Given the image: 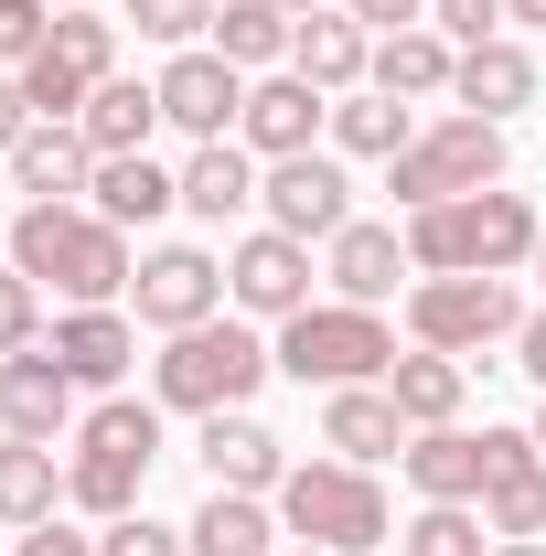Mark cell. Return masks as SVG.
Returning <instances> with one entry per match:
<instances>
[{"mask_svg":"<svg viewBox=\"0 0 546 556\" xmlns=\"http://www.w3.org/2000/svg\"><path fill=\"white\" fill-rule=\"evenodd\" d=\"M0 257L33 278V289H54L65 311H108V300L139 278L129 225H108L97 204H22V214H11V247H0Z\"/></svg>","mask_w":546,"mask_h":556,"instance_id":"obj_1","label":"cell"},{"mask_svg":"<svg viewBox=\"0 0 546 556\" xmlns=\"http://www.w3.org/2000/svg\"><path fill=\"white\" fill-rule=\"evenodd\" d=\"M536 236H546V214L525 204V193H461V204H429L408 214V257L418 278H514L525 257H536Z\"/></svg>","mask_w":546,"mask_h":556,"instance_id":"obj_2","label":"cell"},{"mask_svg":"<svg viewBox=\"0 0 546 556\" xmlns=\"http://www.w3.org/2000/svg\"><path fill=\"white\" fill-rule=\"evenodd\" d=\"M278 375V353L247 332V321H194V332H161V364H150V407H172V417H225V407H247L258 386Z\"/></svg>","mask_w":546,"mask_h":556,"instance_id":"obj_3","label":"cell"},{"mask_svg":"<svg viewBox=\"0 0 546 556\" xmlns=\"http://www.w3.org/2000/svg\"><path fill=\"white\" fill-rule=\"evenodd\" d=\"M150 460H161V407H150V396H108V407L75 417L65 503H75V514H97V525H119V514H139Z\"/></svg>","mask_w":546,"mask_h":556,"instance_id":"obj_4","label":"cell"},{"mask_svg":"<svg viewBox=\"0 0 546 556\" xmlns=\"http://www.w3.org/2000/svg\"><path fill=\"white\" fill-rule=\"evenodd\" d=\"M278 525H289V546H333V556H375L386 535H397L386 482L353 471V460H289V482H278Z\"/></svg>","mask_w":546,"mask_h":556,"instance_id":"obj_5","label":"cell"},{"mask_svg":"<svg viewBox=\"0 0 546 556\" xmlns=\"http://www.w3.org/2000/svg\"><path fill=\"white\" fill-rule=\"evenodd\" d=\"M278 375L289 386H386V364H397V332H386V311H353V300H311L300 321H278Z\"/></svg>","mask_w":546,"mask_h":556,"instance_id":"obj_6","label":"cell"},{"mask_svg":"<svg viewBox=\"0 0 546 556\" xmlns=\"http://www.w3.org/2000/svg\"><path fill=\"white\" fill-rule=\"evenodd\" d=\"M493 182H504V129L472 118V108H461V118H429V129L386 161V193H397L408 214L461 204V193H493Z\"/></svg>","mask_w":546,"mask_h":556,"instance_id":"obj_7","label":"cell"},{"mask_svg":"<svg viewBox=\"0 0 546 556\" xmlns=\"http://www.w3.org/2000/svg\"><path fill=\"white\" fill-rule=\"evenodd\" d=\"M525 332V300L514 278H408V343L429 353H482Z\"/></svg>","mask_w":546,"mask_h":556,"instance_id":"obj_8","label":"cell"},{"mask_svg":"<svg viewBox=\"0 0 546 556\" xmlns=\"http://www.w3.org/2000/svg\"><path fill=\"white\" fill-rule=\"evenodd\" d=\"M119 75V22H97V11H54V33H44V54L22 65V97H33V118H86V97Z\"/></svg>","mask_w":546,"mask_h":556,"instance_id":"obj_9","label":"cell"},{"mask_svg":"<svg viewBox=\"0 0 546 556\" xmlns=\"http://www.w3.org/2000/svg\"><path fill=\"white\" fill-rule=\"evenodd\" d=\"M258 214H269L278 236H300V247H333L343 225H353L343 150H300V161H269V182H258Z\"/></svg>","mask_w":546,"mask_h":556,"instance_id":"obj_10","label":"cell"},{"mask_svg":"<svg viewBox=\"0 0 546 556\" xmlns=\"http://www.w3.org/2000/svg\"><path fill=\"white\" fill-rule=\"evenodd\" d=\"M225 300H236L247 321H300V311H311V247L278 236V225L236 236V257H225Z\"/></svg>","mask_w":546,"mask_h":556,"instance_id":"obj_11","label":"cell"},{"mask_svg":"<svg viewBox=\"0 0 546 556\" xmlns=\"http://www.w3.org/2000/svg\"><path fill=\"white\" fill-rule=\"evenodd\" d=\"M129 300H139L150 332H194V321L225 311V257L214 247H150L139 278H129Z\"/></svg>","mask_w":546,"mask_h":556,"instance_id":"obj_12","label":"cell"},{"mask_svg":"<svg viewBox=\"0 0 546 556\" xmlns=\"http://www.w3.org/2000/svg\"><path fill=\"white\" fill-rule=\"evenodd\" d=\"M150 86H161V129H183V139H236V118H247V75L225 65L214 43L172 54Z\"/></svg>","mask_w":546,"mask_h":556,"instance_id":"obj_13","label":"cell"},{"mask_svg":"<svg viewBox=\"0 0 546 556\" xmlns=\"http://www.w3.org/2000/svg\"><path fill=\"white\" fill-rule=\"evenodd\" d=\"M75 386L65 364H54V343H22V353H0V439H75Z\"/></svg>","mask_w":546,"mask_h":556,"instance_id":"obj_14","label":"cell"},{"mask_svg":"<svg viewBox=\"0 0 546 556\" xmlns=\"http://www.w3.org/2000/svg\"><path fill=\"white\" fill-rule=\"evenodd\" d=\"M322 129H333V97L311 86V75H247V118H236V139L258 150V161H300V150H322Z\"/></svg>","mask_w":546,"mask_h":556,"instance_id":"obj_15","label":"cell"},{"mask_svg":"<svg viewBox=\"0 0 546 556\" xmlns=\"http://www.w3.org/2000/svg\"><path fill=\"white\" fill-rule=\"evenodd\" d=\"M482 525L493 535H546V450H536V428H482Z\"/></svg>","mask_w":546,"mask_h":556,"instance_id":"obj_16","label":"cell"},{"mask_svg":"<svg viewBox=\"0 0 546 556\" xmlns=\"http://www.w3.org/2000/svg\"><path fill=\"white\" fill-rule=\"evenodd\" d=\"M194 460H204V482L214 492H269L289 482V450H278V428L269 417H247V407H225V417H194Z\"/></svg>","mask_w":546,"mask_h":556,"instance_id":"obj_17","label":"cell"},{"mask_svg":"<svg viewBox=\"0 0 546 556\" xmlns=\"http://www.w3.org/2000/svg\"><path fill=\"white\" fill-rule=\"evenodd\" d=\"M408 268H418L408 236H397V225H364V214H353L333 247H322V278H333V300H353V311H386Z\"/></svg>","mask_w":546,"mask_h":556,"instance_id":"obj_18","label":"cell"},{"mask_svg":"<svg viewBox=\"0 0 546 556\" xmlns=\"http://www.w3.org/2000/svg\"><path fill=\"white\" fill-rule=\"evenodd\" d=\"M408 439H418V428L397 417V396H386V386H333V396H322V450H333V460H353V471L397 460Z\"/></svg>","mask_w":546,"mask_h":556,"instance_id":"obj_19","label":"cell"},{"mask_svg":"<svg viewBox=\"0 0 546 556\" xmlns=\"http://www.w3.org/2000/svg\"><path fill=\"white\" fill-rule=\"evenodd\" d=\"M450 75H461V43H450L439 22H408V33H375V65H364V86H375V97H408V108H429V97H450Z\"/></svg>","mask_w":546,"mask_h":556,"instance_id":"obj_20","label":"cell"},{"mask_svg":"<svg viewBox=\"0 0 546 556\" xmlns=\"http://www.w3.org/2000/svg\"><path fill=\"white\" fill-rule=\"evenodd\" d=\"M86 172H97V150L75 118H33L22 150H11V193H33V204H75L86 193Z\"/></svg>","mask_w":546,"mask_h":556,"instance_id":"obj_21","label":"cell"},{"mask_svg":"<svg viewBox=\"0 0 546 556\" xmlns=\"http://www.w3.org/2000/svg\"><path fill=\"white\" fill-rule=\"evenodd\" d=\"M258 150L247 139H194V161H183V214H204V225H236V214H258Z\"/></svg>","mask_w":546,"mask_h":556,"instance_id":"obj_22","label":"cell"},{"mask_svg":"<svg viewBox=\"0 0 546 556\" xmlns=\"http://www.w3.org/2000/svg\"><path fill=\"white\" fill-rule=\"evenodd\" d=\"M450 97H461L472 118H493V129H504L514 108H536V54H525L514 33H493V43H472V54H461V75H450Z\"/></svg>","mask_w":546,"mask_h":556,"instance_id":"obj_23","label":"cell"},{"mask_svg":"<svg viewBox=\"0 0 546 556\" xmlns=\"http://www.w3.org/2000/svg\"><path fill=\"white\" fill-rule=\"evenodd\" d=\"M364 65H375V33H364L343 0H333V11H311V22H300V43H289V75H311L322 97H353Z\"/></svg>","mask_w":546,"mask_h":556,"instance_id":"obj_24","label":"cell"},{"mask_svg":"<svg viewBox=\"0 0 546 556\" xmlns=\"http://www.w3.org/2000/svg\"><path fill=\"white\" fill-rule=\"evenodd\" d=\"M418 503H482V428H418L397 450Z\"/></svg>","mask_w":546,"mask_h":556,"instance_id":"obj_25","label":"cell"},{"mask_svg":"<svg viewBox=\"0 0 546 556\" xmlns=\"http://www.w3.org/2000/svg\"><path fill=\"white\" fill-rule=\"evenodd\" d=\"M86 204L108 214V225H161V214L183 204V172H161L150 150H119V161L86 172Z\"/></svg>","mask_w":546,"mask_h":556,"instance_id":"obj_26","label":"cell"},{"mask_svg":"<svg viewBox=\"0 0 546 556\" xmlns=\"http://www.w3.org/2000/svg\"><path fill=\"white\" fill-rule=\"evenodd\" d=\"M386 396H397V417H408V428H461V396H472V364H461V353H397V364H386Z\"/></svg>","mask_w":546,"mask_h":556,"instance_id":"obj_27","label":"cell"},{"mask_svg":"<svg viewBox=\"0 0 546 556\" xmlns=\"http://www.w3.org/2000/svg\"><path fill=\"white\" fill-rule=\"evenodd\" d=\"M54 364H65L75 386H119L139 364V332H129V311L108 300V311H65L54 321Z\"/></svg>","mask_w":546,"mask_h":556,"instance_id":"obj_28","label":"cell"},{"mask_svg":"<svg viewBox=\"0 0 546 556\" xmlns=\"http://www.w3.org/2000/svg\"><path fill=\"white\" fill-rule=\"evenodd\" d=\"M183 546L194 556H278L289 525L269 514V492H204V514L183 525Z\"/></svg>","mask_w":546,"mask_h":556,"instance_id":"obj_29","label":"cell"},{"mask_svg":"<svg viewBox=\"0 0 546 556\" xmlns=\"http://www.w3.org/2000/svg\"><path fill=\"white\" fill-rule=\"evenodd\" d=\"M54 503H65V460L44 439H0V525L33 535V525H54Z\"/></svg>","mask_w":546,"mask_h":556,"instance_id":"obj_30","label":"cell"},{"mask_svg":"<svg viewBox=\"0 0 546 556\" xmlns=\"http://www.w3.org/2000/svg\"><path fill=\"white\" fill-rule=\"evenodd\" d=\"M289 43H300V22H289L278 0H225V11H214V54L236 75H278Z\"/></svg>","mask_w":546,"mask_h":556,"instance_id":"obj_31","label":"cell"},{"mask_svg":"<svg viewBox=\"0 0 546 556\" xmlns=\"http://www.w3.org/2000/svg\"><path fill=\"white\" fill-rule=\"evenodd\" d=\"M86 150L97 161H119V150H150V129H161V86H139V75H108L97 97H86Z\"/></svg>","mask_w":546,"mask_h":556,"instance_id":"obj_32","label":"cell"},{"mask_svg":"<svg viewBox=\"0 0 546 556\" xmlns=\"http://www.w3.org/2000/svg\"><path fill=\"white\" fill-rule=\"evenodd\" d=\"M408 139H418V108H408V97H375V86L333 97V150H343V161H397Z\"/></svg>","mask_w":546,"mask_h":556,"instance_id":"obj_33","label":"cell"},{"mask_svg":"<svg viewBox=\"0 0 546 556\" xmlns=\"http://www.w3.org/2000/svg\"><path fill=\"white\" fill-rule=\"evenodd\" d=\"M482 535H493V525H482L472 503H418L408 525H397V546H408V556H493Z\"/></svg>","mask_w":546,"mask_h":556,"instance_id":"obj_34","label":"cell"},{"mask_svg":"<svg viewBox=\"0 0 546 556\" xmlns=\"http://www.w3.org/2000/svg\"><path fill=\"white\" fill-rule=\"evenodd\" d=\"M214 11H225V0H129L139 43H161V54H194V43H214Z\"/></svg>","mask_w":546,"mask_h":556,"instance_id":"obj_35","label":"cell"},{"mask_svg":"<svg viewBox=\"0 0 546 556\" xmlns=\"http://www.w3.org/2000/svg\"><path fill=\"white\" fill-rule=\"evenodd\" d=\"M22 343H44V289L0 257V353H22Z\"/></svg>","mask_w":546,"mask_h":556,"instance_id":"obj_36","label":"cell"},{"mask_svg":"<svg viewBox=\"0 0 546 556\" xmlns=\"http://www.w3.org/2000/svg\"><path fill=\"white\" fill-rule=\"evenodd\" d=\"M44 33H54V0H0V65L11 75L44 54Z\"/></svg>","mask_w":546,"mask_h":556,"instance_id":"obj_37","label":"cell"},{"mask_svg":"<svg viewBox=\"0 0 546 556\" xmlns=\"http://www.w3.org/2000/svg\"><path fill=\"white\" fill-rule=\"evenodd\" d=\"M97 556H194V546H183V525H150V514H119V525L97 535Z\"/></svg>","mask_w":546,"mask_h":556,"instance_id":"obj_38","label":"cell"},{"mask_svg":"<svg viewBox=\"0 0 546 556\" xmlns=\"http://www.w3.org/2000/svg\"><path fill=\"white\" fill-rule=\"evenodd\" d=\"M429 22L472 54V43H493V33H504V0H429Z\"/></svg>","mask_w":546,"mask_h":556,"instance_id":"obj_39","label":"cell"},{"mask_svg":"<svg viewBox=\"0 0 546 556\" xmlns=\"http://www.w3.org/2000/svg\"><path fill=\"white\" fill-rule=\"evenodd\" d=\"M364 33H408V22H429V0H343Z\"/></svg>","mask_w":546,"mask_h":556,"instance_id":"obj_40","label":"cell"},{"mask_svg":"<svg viewBox=\"0 0 546 556\" xmlns=\"http://www.w3.org/2000/svg\"><path fill=\"white\" fill-rule=\"evenodd\" d=\"M22 129H33V97H22V75L0 65V161L22 150Z\"/></svg>","mask_w":546,"mask_h":556,"instance_id":"obj_41","label":"cell"},{"mask_svg":"<svg viewBox=\"0 0 546 556\" xmlns=\"http://www.w3.org/2000/svg\"><path fill=\"white\" fill-rule=\"evenodd\" d=\"M11 556H97V535H75V525H33Z\"/></svg>","mask_w":546,"mask_h":556,"instance_id":"obj_42","label":"cell"},{"mask_svg":"<svg viewBox=\"0 0 546 556\" xmlns=\"http://www.w3.org/2000/svg\"><path fill=\"white\" fill-rule=\"evenodd\" d=\"M514 375H536V386H546V311H525V332H514Z\"/></svg>","mask_w":546,"mask_h":556,"instance_id":"obj_43","label":"cell"},{"mask_svg":"<svg viewBox=\"0 0 546 556\" xmlns=\"http://www.w3.org/2000/svg\"><path fill=\"white\" fill-rule=\"evenodd\" d=\"M504 22H536V33H546V0H504Z\"/></svg>","mask_w":546,"mask_h":556,"instance_id":"obj_44","label":"cell"},{"mask_svg":"<svg viewBox=\"0 0 546 556\" xmlns=\"http://www.w3.org/2000/svg\"><path fill=\"white\" fill-rule=\"evenodd\" d=\"M493 556H546V535H504V546H493Z\"/></svg>","mask_w":546,"mask_h":556,"instance_id":"obj_45","label":"cell"},{"mask_svg":"<svg viewBox=\"0 0 546 556\" xmlns=\"http://www.w3.org/2000/svg\"><path fill=\"white\" fill-rule=\"evenodd\" d=\"M278 11H289V22H311V11H333V0H278Z\"/></svg>","mask_w":546,"mask_h":556,"instance_id":"obj_46","label":"cell"},{"mask_svg":"<svg viewBox=\"0 0 546 556\" xmlns=\"http://www.w3.org/2000/svg\"><path fill=\"white\" fill-rule=\"evenodd\" d=\"M525 278H536V289H546V236H536V257H525Z\"/></svg>","mask_w":546,"mask_h":556,"instance_id":"obj_47","label":"cell"},{"mask_svg":"<svg viewBox=\"0 0 546 556\" xmlns=\"http://www.w3.org/2000/svg\"><path fill=\"white\" fill-rule=\"evenodd\" d=\"M278 556H333V546H278Z\"/></svg>","mask_w":546,"mask_h":556,"instance_id":"obj_48","label":"cell"},{"mask_svg":"<svg viewBox=\"0 0 546 556\" xmlns=\"http://www.w3.org/2000/svg\"><path fill=\"white\" fill-rule=\"evenodd\" d=\"M0 247H11V204H0Z\"/></svg>","mask_w":546,"mask_h":556,"instance_id":"obj_49","label":"cell"},{"mask_svg":"<svg viewBox=\"0 0 546 556\" xmlns=\"http://www.w3.org/2000/svg\"><path fill=\"white\" fill-rule=\"evenodd\" d=\"M65 11H108V0H65Z\"/></svg>","mask_w":546,"mask_h":556,"instance_id":"obj_50","label":"cell"},{"mask_svg":"<svg viewBox=\"0 0 546 556\" xmlns=\"http://www.w3.org/2000/svg\"><path fill=\"white\" fill-rule=\"evenodd\" d=\"M536 450H546V407H536Z\"/></svg>","mask_w":546,"mask_h":556,"instance_id":"obj_51","label":"cell"}]
</instances>
